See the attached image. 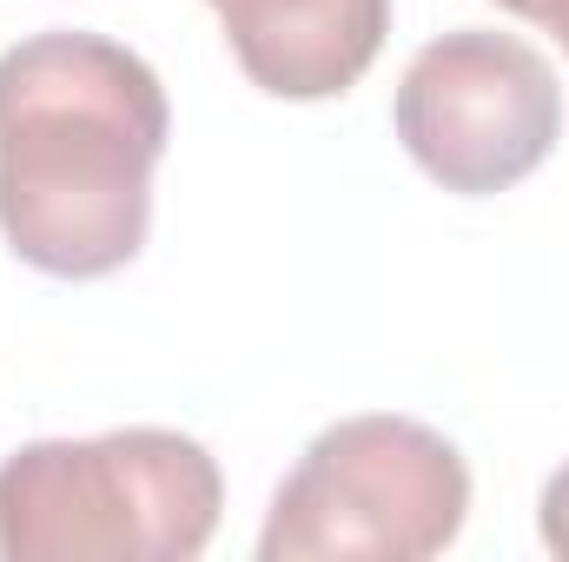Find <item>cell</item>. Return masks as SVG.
Segmentation results:
<instances>
[{"mask_svg":"<svg viewBox=\"0 0 569 562\" xmlns=\"http://www.w3.org/2000/svg\"><path fill=\"white\" fill-rule=\"evenodd\" d=\"M537 530H543V543H550V556L569 562V463L543 483V503H537Z\"/></svg>","mask_w":569,"mask_h":562,"instance_id":"6","label":"cell"},{"mask_svg":"<svg viewBox=\"0 0 569 562\" xmlns=\"http://www.w3.org/2000/svg\"><path fill=\"white\" fill-rule=\"evenodd\" d=\"M497 7L517 13V20H530V27H543V33L569 53V0H497Z\"/></svg>","mask_w":569,"mask_h":562,"instance_id":"7","label":"cell"},{"mask_svg":"<svg viewBox=\"0 0 569 562\" xmlns=\"http://www.w3.org/2000/svg\"><path fill=\"white\" fill-rule=\"evenodd\" d=\"M226 27L232 60L272 100H338L351 93L385 33L391 0H206Z\"/></svg>","mask_w":569,"mask_h":562,"instance_id":"5","label":"cell"},{"mask_svg":"<svg viewBox=\"0 0 569 562\" xmlns=\"http://www.w3.org/2000/svg\"><path fill=\"white\" fill-rule=\"evenodd\" d=\"M470 516V470L450 436L411 418H345L311 436L279 483L266 562H425L457 543Z\"/></svg>","mask_w":569,"mask_h":562,"instance_id":"3","label":"cell"},{"mask_svg":"<svg viewBox=\"0 0 569 562\" xmlns=\"http://www.w3.org/2000/svg\"><path fill=\"white\" fill-rule=\"evenodd\" d=\"M172 107L107 33L53 27L0 53V232L47 279H107L152 232Z\"/></svg>","mask_w":569,"mask_h":562,"instance_id":"1","label":"cell"},{"mask_svg":"<svg viewBox=\"0 0 569 562\" xmlns=\"http://www.w3.org/2000/svg\"><path fill=\"white\" fill-rule=\"evenodd\" d=\"M219 463L179 430L47 436L0 463L7 562H192L219 530Z\"/></svg>","mask_w":569,"mask_h":562,"instance_id":"2","label":"cell"},{"mask_svg":"<svg viewBox=\"0 0 569 562\" xmlns=\"http://www.w3.org/2000/svg\"><path fill=\"white\" fill-rule=\"evenodd\" d=\"M557 133L563 87L517 33L457 27L430 40L398 80V140L443 192H510L557 152Z\"/></svg>","mask_w":569,"mask_h":562,"instance_id":"4","label":"cell"}]
</instances>
